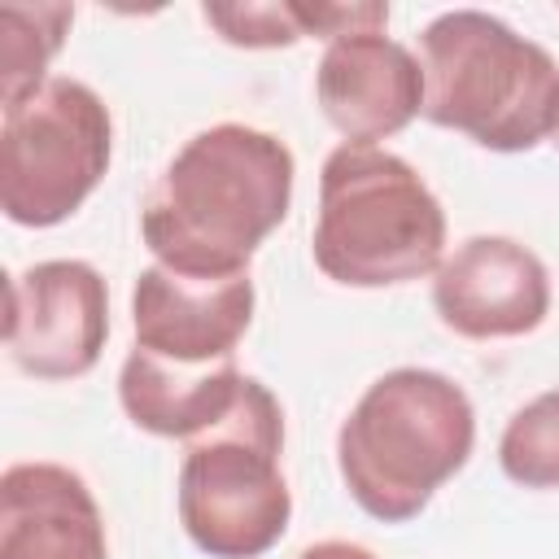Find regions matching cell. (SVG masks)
Masks as SVG:
<instances>
[{
	"mask_svg": "<svg viewBox=\"0 0 559 559\" xmlns=\"http://www.w3.org/2000/svg\"><path fill=\"white\" fill-rule=\"evenodd\" d=\"M74 22L70 4H4V109L22 105L31 92H39L48 79V61L61 48L66 31Z\"/></svg>",
	"mask_w": 559,
	"mask_h": 559,
	"instance_id": "4fadbf2b",
	"label": "cell"
},
{
	"mask_svg": "<svg viewBox=\"0 0 559 559\" xmlns=\"http://www.w3.org/2000/svg\"><path fill=\"white\" fill-rule=\"evenodd\" d=\"M550 144H555V148H559V127H555V135H550Z\"/></svg>",
	"mask_w": 559,
	"mask_h": 559,
	"instance_id": "e0dca14e",
	"label": "cell"
},
{
	"mask_svg": "<svg viewBox=\"0 0 559 559\" xmlns=\"http://www.w3.org/2000/svg\"><path fill=\"white\" fill-rule=\"evenodd\" d=\"M284 411L262 380H245L240 402L223 424L188 441L179 467V524L210 559L266 555L293 515V493L280 472Z\"/></svg>",
	"mask_w": 559,
	"mask_h": 559,
	"instance_id": "5b68a950",
	"label": "cell"
},
{
	"mask_svg": "<svg viewBox=\"0 0 559 559\" xmlns=\"http://www.w3.org/2000/svg\"><path fill=\"white\" fill-rule=\"evenodd\" d=\"M114 122L105 100L79 79H48L0 127V205L17 227L66 223L105 179Z\"/></svg>",
	"mask_w": 559,
	"mask_h": 559,
	"instance_id": "8992f818",
	"label": "cell"
},
{
	"mask_svg": "<svg viewBox=\"0 0 559 559\" xmlns=\"http://www.w3.org/2000/svg\"><path fill=\"white\" fill-rule=\"evenodd\" d=\"M201 17L236 48H288L306 39L293 4H201Z\"/></svg>",
	"mask_w": 559,
	"mask_h": 559,
	"instance_id": "9a60e30c",
	"label": "cell"
},
{
	"mask_svg": "<svg viewBox=\"0 0 559 559\" xmlns=\"http://www.w3.org/2000/svg\"><path fill=\"white\" fill-rule=\"evenodd\" d=\"M293 175L297 166L280 135L245 122L205 127L157 175L140 236L175 275H249V258L293 205Z\"/></svg>",
	"mask_w": 559,
	"mask_h": 559,
	"instance_id": "6da1fadb",
	"label": "cell"
},
{
	"mask_svg": "<svg viewBox=\"0 0 559 559\" xmlns=\"http://www.w3.org/2000/svg\"><path fill=\"white\" fill-rule=\"evenodd\" d=\"M4 349L35 380H74L100 362L109 336V288L92 262L48 258L4 288Z\"/></svg>",
	"mask_w": 559,
	"mask_h": 559,
	"instance_id": "52a82bcc",
	"label": "cell"
},
{
	"mask_svg": "<svg viewBox=\"0 0 559 559\" xmlns=\"http://www.w3.org/2000/svg\"><path fill=\"white\" fill-rule=\"evenodd\" d=\"M245 380L249 376L236 367V358L210 367H175L144 349H131L118 371V397L135 428L153 437L192 441L231 415L245 393Z\"/></svg>",
	"mask_w": 559,
	"mask_h": 559,
	"instance_id": "7c38bea8",
	"label": "cell"
},
{
	"mask_svg": "<svg viewBox=\"0 0 559 559\" xmlns=\"http://www.w3.org/2000/svg\"><path fill=\"white\" fill-rule=\"evenodd\" d=\"M0 559H109L87 480L61 463H13L0 476Z\"/></svg>",
	"mask_w": 559,
	"mask_h": 559,
	"instance_id": "8fae6325",
	"label": "cell"
},
{
	"mask_svg": "<svg viewBox=\"0 0 559 559\" xmlns=\"http://www.w3.org/2000/svg\"><path fill=\"white\" fill-rule=\"evenodd\" d=\"M253 323V280H188L170 266H144L131 288L135 349L175 362L210 367L236 358L240 336Z\"/></svg>",
	"mask_w": 559,
	"mask_h": 559,
	"instance_id": "9c48e42d",
	"label": "cell"
},
{
	"mask_svg": "<svg viewBox=\"0 0 559 559\" xmlns=\"http://www.w3.org/2000/svg\"><path fill=\"white\" fill-rule=\"evenodd\" d=\"M498 463L524 489H559V389L537 393L507 419Z\"/></svg>",
	"mask_w": 559,
	"mask_h": 559,
	"instance_id": "5bb4252c",
	"label": "cell"
},
{
	"mask_svg": "<svg viewBox=\"0 0 559 559\" xmlns=\"http://www.w3.org/2000/svg\"><path fill=\"white\" fill-rule=\"evenodd\" d=\"M314 96L345 144H376L424 114V66L384 31L341 35L319 57Z\"/></svg>",
	"mask_w": 559,
	"mask_h": 559,
	"instance_id": "30bf717a",
	"label": "cell"
},
{
	"mask_svg": "<svg viewBox=\"0 0 559 559\" xmlns=\"http://www.w3.org/2000/svg\"><path fill=\"white\" fill-rule=\"evenodd\" d=\"M441 323L467 341L524 336L550 310V275L542 258L511 236H472L441 258L432 280Z\"/></svg>",
	"mask_w": 559,
	"mask_h": 559,
	"instance_id": "ba28073f",
	"label": "cell"
},
{
	"mask_svg": "<svg viewBox=\"0 0 559 559\" xmlns=\"http://www.w3.org/2000/svg\"><path fill=\"white\" fill-rule=\"evenodd\" d=\"M424 118L493 153H528L559 127V66L480 9H450L419 35Z\"/></svg>",
	"mask_w": 559,
	"mask_h": 559,
	"instance_id": "3957f363",
	"label": "cell"
},
{
	"mask_svg": "<svg viewBox=\"0 0 559 559\" xmlns=\"http://www.w3.org/2000/svg\"><path fill=\"white\" fill-rule=\"evenodd\" d=\"M297 559H376V555L367 546H358V542H314Z\"/></svg>",
	"mask_w": 559,
	"mask_h": 559,
	"instance_id": "2e32d148",
	"label": "cell"
},
{
	"mask_svg": "<svg viewBox=\"0 0 559 559\" xmlns=\"http://www.w3.org/2000/svg\"><path fill=\"white\" fill-rule=\"evenodd\" d=\"M314 266L345 288L411 284L441 266L445 210L424 175L376 144H341L319 170Z\"/></svg>",
	"mask_w": 559,
	"mask_h": 559,
	"instance_id": "277c9868",
	"label": "cell"
},
{
	"mask_svg": "<svg viewBox=\"0 0 559 559\" xmlns=\"http://www.w3.org/2000/svg\"><path fill=\"white\" fill-rule=\"evenodd\" d=\"M476 411L467 393L428 367H397L367 384L336 432L349 498L384 524L415 520L472 459Z\"/></svg>",
	"mask_w": 559,
	"mask_h": 559,
	"instance_id": "7a4b0ae2",
	"label": "cell"
}]
</instances>
